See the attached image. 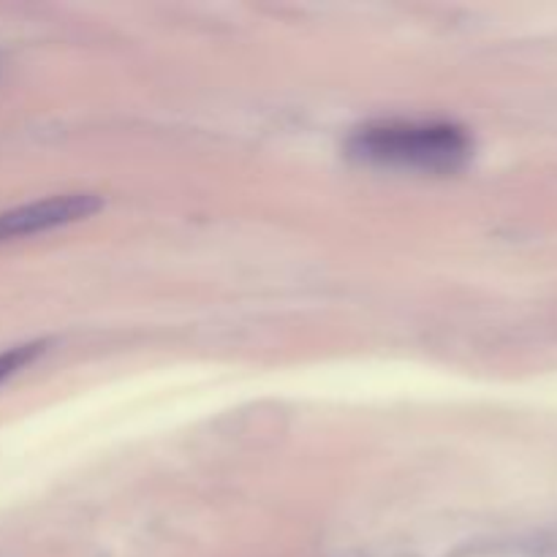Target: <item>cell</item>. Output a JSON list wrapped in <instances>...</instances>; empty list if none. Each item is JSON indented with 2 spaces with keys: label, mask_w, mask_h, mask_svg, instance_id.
Returning a JSON list of instances; mask_svg holds the SVG:
<instances>
[{
  "label": "cell",
  "mask_w": 557,
  "mask_h": 557,
  "mask_svg": "<svg viewBox=\"0 0 557 557\" xmlns=\"http://www.w3.org/2000/svg\"><path fill=\"white\" fill-rule=\"evenodd\" d=\"M101 207L103 201L96 194H60L47 196L41 201H30V205L11 207V210L0 212V243L33 237V234L85 221V218L96 215Z\"/></svg>",
  "instance_id": "7a4b0ae2"
},
{
  "label": "cell",
  "mask_w": 557,
  "mask_h": 557,
  "mask_svg": "<svg viewBox=\"0 0 557 557\" xmlns=\"http://www.w3.org/2000/svg\"><path fill=\"white\" fill-rule=\"evenodd\" d=\"M348 147L362 161L422 172H455L471 158V139L451 123H373L359 128Z\"/></svg>",
  "instance_id": "6da1fadb"
},
{
  "label": "cell",
  "mask_w": 557,
  "mask_h": 557,
  "mask_svg": "<svg viewBox=\"0 0 557 557\" xmlns=\"http://www.w3.org/2000/svg\"><path fill=\"white\" fill-rule=\"evenodd\" d=\"M44 346L47 343H25V346H14L0 354V384L20 373L22 368H27L44 351Z\"/></svg>",
  "instance_id": "3957f363"
}]
</instances>
